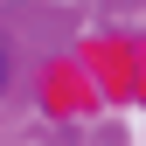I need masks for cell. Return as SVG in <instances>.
Instances as JSON below:
<instances>
[{
    "label": "cell",
    "instance_id": "cell-1",
    "mask_svg": "<svg viewBox=\"0 0 146 146\" xmlns=\"http://www.w3.org/2000/svg\"><path fill=\"white\" fill-rule=\"evenodd\" d=\"M0 84H7V42H0Z\"/></svg>",
    "mask_w": 146,
    "mask_h": 146
}]
</instances>
